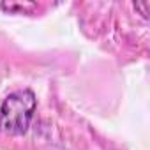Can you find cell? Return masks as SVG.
Masks as SVG:
<instances>
[{"instance_id": "obj_1", "label": "cell", "mask_w": 150, "mask_h": 150, "mask_svg": "<svg viewBox=\"0 0 150 150\" xmlns=\"http://www.w3.org/2000/svg\"><path fill=\"white\" fill-rule=\"evenodd\" d=\"M37 108V97L30 88L11 92L0 104V132L21 136L28 131Z\"/></svg>"}, {"instance_id": "obj_2", "label": "cell", "mask_w": 150, "mask_h": 150, "mask_svg": "<svg viewBox=\"0 0 150 150\" xmlns=\"http://www.w3.org/2000/svg\"><path fill=\"white\" fill-rule=\"evenodd\" d=\"M134 7L141 13V16H143L145 20H148V13H150V9H148V2H136Z\"/></svg>"}]
</instances>
